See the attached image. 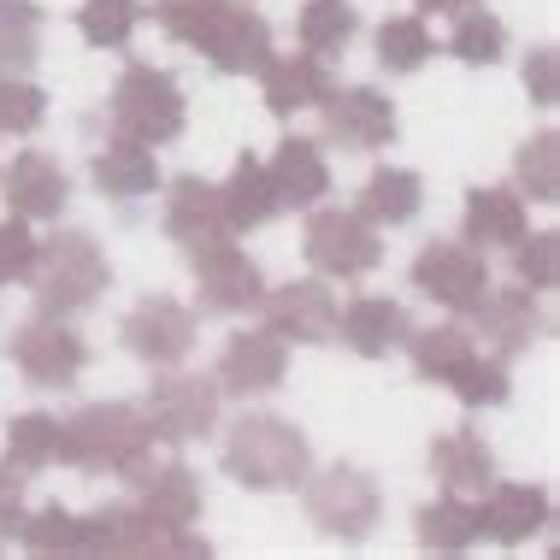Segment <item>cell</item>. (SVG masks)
I'll use <instances>...</instances> for the list:
<instances>
[{"label": "cell", "instance_id": "cell-1", "mask_svg": "<svg viewBox=\"0 0 560 560\" xmlns=\"http://www.w3.org/2000/svg\"><path fill=\"white\" fill-rule=\"evenodd\" d=\"M148 448H154V431H148V413L130 401H89L59 431V460L78 466V472H95V478L142 483Z\"/></svg>", "mask_w": 560, "mask_h": 560}, {"label": "cell", "instance_id": "cell-2", "mask_svg": "<svg viewBox=\"0 0 560 560\" xmlns=\"http://www.w3.org/2000/svg\"><path fill=\"white\" fill-rule=\"evenodd\" d=\"M224 472H231L242 490H295L313 472V448L290 419L278 413H242L231 431H224Z\"/></svg>", "mask_w": 560, "mask_h": 560}, {"label": "cell", "instance_id": "cell-3", "mask_svg": "<svg viewBox=\"0 0 560 560\" xmlns=\"http://www.w3.org/2000/svg\"><path fill=\"white\" fill-rule=\"evenodd\" d=\"M30 290H36V313L71 319V313L95 307L113 283V266L101 254V242L89 231H54L48 242H36V260H30Z\"/></svg>", "mask_w": 560, "mask_h": 560}, {"label": "cell", "instance_id": "cell-4", "mask_svg": "<svg viewBox=\"0 0 560 560\" xmlns=\"http://www.w3.org/2000/svg\"><path fill=\"white\" fill-rule=\"evenodd\" d=\"M78 555H118V560H207L213 542L189 525H160L142 508H95L78 520Z\"/></svg>", "mask_w": 560, "mask_h": 560}, {"label": "cell", "instance_id": "cell-5", "mask_svg": "<svg viewBox=\"0 0 560 560\" xmlns=\"http://www.w3.org/2000/svg\"><path fill=\"white\" fill-rule=\"evenodd\" d=\"M189 125V101L177 89L172 71L160 66H125V78L113 83V130L118 136H136L148 148H165L177 142Z\"/></svg>", "mask_w": 560, "mask_h": 560}, {"label": "cell", "instance_id": "cell-6", "mask_svg": "<svg viewBox=\"0 0 560 560\" xmlns=\"http://www.w3.org/2000/svg\"><path fill=\"white\" fill-rule=\"evenodd\" d=\"M301 254H307V266L325 283H354L384 260V231L366 224L354 207H319L307 219V231H301Z\"/></svg>", "mask_w": 560, "mask_h": 560}, {"label": "cell", "instance_id": "cell-7", "mask_svg": "<svg viewBox=\"0 0 560 560\" xmlns=\"http://www.w3.org/2000/svg\"><path fill=\"white\" fill-rule=\"evenodd\" d=\"M219 401H224V389L213 384V377L165 366V377H154V389H148L142 413H148L154 443L184 448V443H201V436L219 431Z\"/></svg>", "mask_w": 560, "mask_h": 560}, {"label": "cell", "instance_id": "cell-8", "mask_svg": "<svg viewBox=\"0 0 560 560\" xmlns=\"http://www.w3.org/2000/svg\"><path fill=\"white\" fill-rule=\"evenodd\" d=\"M307 520H313V532H325L337 542H366L377 532V520H384L377 478L360 472V466H325L307 483Z\"/></svg>", "mask_w": 560, "mask_h": 560}, {"label": "cell", "instance_id": "cell-9", "mask_svg": "<svg viewBox=\"0 0 560 560\" xmlns=\"http://www.w3.org/2000/svg\"><path fill=\"white\" fill-rule=\"evenodd\" d=\"M413 290L448 307L454 319H472L483 290H490V260L472 242H425L413 254Z\"/></svg>", "mask_w": 560, "mask_h": 560}, {"label": "cell", "instance_id": "cell-10", "mask_svg": "<svg viewBox=\"0 0 560 560\" xmlns=\"http://www.w3.org/2000/svg\"><path fill=\"white\" fill-rule=\"evenodd\" d=\"M7 354H12V366H19L36 389H66V384H78L83 366H89L83 337H78L66 319H54V313L24 319L19 330H12Z\"/></svg>", "mask_w": 560, "mask_h": 560}, {"label": "cell", "instance_id": "cell-11", "mask_svg": "<svg viewBox=\"0 0 560 560\" xmlns=\"http://www.w3.org/2000/svg\"><path fill=\"white\" fill-rule=\"evenodd\" d=\"M189 271H195V283H201V301H207L213 313H260L266 271L254 266L231 236L189 242Z\"/></svg>", "mask_w": 560, "mask_h": 560}, {"label": "cell", "instance_id": "cell-12", "mask_svg": "<svg viewBox=\"0 0 560 560\" xmlns=\"http://www.w3.org/2000/svg\"><path fill=\"white\" fill-rule=\"evenodd\" d=\"M325 118V142L337 148H354V154H377V148L396 142V101L372 83H348V89H330V95L313 107Z\"/></svg>", "mask_w": 560, "mask_h": 560}, {"label": "cell", "instance_id": "cell-13", "mask_svg": "<svg viewBox=\"0 0 560 560\" xmlns=\"http://www.w3.org/2000/svg\"><path fill=\"white\" fill-rule=\"evenodd\" d=\"M118 337H125L130 354L142 360V366H154V372L184 366L189 348H195V313L177 295H142L125 313V330H118Z\"/></svg>", "mask_w": 560, "mask_h": 560}, {"label": "cell", "instance_id": "cell-14", "mask_svg": "<svg viewBox=\"0 0 560 560\" xmlns=\"http://www.w3.org/2000/svg\"><path fill=\"white\" fill-rule=\"evenodd\" d=\"M483 502L472 508L478 513V537H490L495 549H520V542H532L537 532H549L555 520V502L542 483H483Z\"/></svg>", "mask_w": 560, "mask_h": 560}, {"label": "cell", "instance_id": "cell-15", "mask_svg": "<svg viewBox=\"0 0 560 560\" xmlns=\"http://www.w3.org/2000/svg\"><path fill=\"white\" fill-rule=\"evenodd\" d=\"M283 372H290V342L271 337V330H236V337H224L219 348V366H213V384L224 396H266V389L283 384Z\"/></svg>", "mask_w": 560, "mask_h": 560}, {"label": "cell", "instance_id": "cell-16", "mask_svg": "<svg viewBox=\"0 0 560 560\" xmlns=\"http://www.w3.org/2000/svg\"><path fill=\"white\" fill-rule=\"evenodd\" d=\"M260 313H266V330L283 342H330L342 301L330 295L325 278H301V283H283V290H266Z\"/></svg>", "mask_w": 560, "mask_h": 560}, {"label": "cell", "instance_id": "cell-17", "mask_svg": "<svg viewBox=\"0 0 560 560\" xmlns=\"http://www.w3.org/2000/svg\"><path fill=\"white\" fill-rule=\"evenodd\" d=\"M201 54L213 59V71H224V78H260V66L271 59V24L260 12L224 0L213 30L201 36Z\"/></svg>", "mask_w": 560, "mask_h": 560}, {"label": "cell", "instance_id": "cell-18", "mask_svg": "<svg viewBox=\"0 0 560 560\" xmlns=\"http://www.w3.org/2000/svg\"><path fill=\"white\" fill-rule=\"evenodd\" d=\"M478 337L495 348L502 360H513V354H525L542 330H549V319H542V301H537V290H525V283H513V290H483V301H478Z\"/></svg>", "mask_w": 560, "mask_h": 560}, {"label": "cell", "instance_id": "cell-19", "mask_svg": "<svg viewBox=\"0 0 560 560\" xmlns=\"http://www.w3.org/2000/svg\"><path fill=\"white\" fill-rule=\"evenodd\" d=\"M0 189H7V207L19 219H59L71 201V177L66 165L54 154H42V148H24V154H12L7 177H0Z\"/></svg>", "mask_w": 560, "mask_h": 560}, {"label": "cell", "instance_id": "cell-20", "mask_svg": "<svg viewBox=\"0 0 560 560\" xmlns=\"http://www.w3.org/2000/svg\"><path fill=\"white\" fill-rule=\"evenodd\" d=\"M260 89H266V107L278 113V118H295V113H313L319 101L337 89V78H330V66L319 54H271L266 66H260Z\"/></svg>", "mask_w": 560, "mask_h": 560}, {"label": "cell", "instance_id": "cell-21", "mask_svg": "<svg viewBox=\"0 0 560 560\" xmlns=\"http://www.w3.org/2000/svg\"><path fill=\"white\" fill-rule=\"evenodd\" d=\"M337 337L354 348L360 360H384L413 337V319H407V307L389 301V295H354L337 313Z\"/></svg>", "mask_w": 560, "mask_h": 560}, {"label": "cell", "instance_id": "cell-22", "mask_svg": "<svg viewBox=\"0 0 560 560\" xmlns=\"http://www.w3.org/2000/svg\"><path fill=\"white\" fill-rule=\"evenodd\" d=\"M219 213H224V231L231 236H248V231H266L271 219L283 213L278 189H271V172L266 160H236V172L219 184Z\"/></svg>", "mask_w": 560, "mask_h": 560}, {"label": "cell", "instance_id": "cell-23", "mask_svg": "<svg viewBox=\"0 0 560 560\" xmlns=\"http://www.w3.org/2000/svg\"><path fill=\"white\" fill-rule=\"evenodd\" d=\"M525 231H532V219H525V195L520 189H472L460 207V242H472V248H513Z\"/></svg>", "mask_w": 560, "mask_h": 560}, {"label": "cell", "instance_id": "cell-24", "mask_svg": "<svg viewBox=\"0 0 560 560\" xmlns=\"http://www.w3.org/2000/svg\"><path fill=\"white\" fill-rule=\"evenodd\" d=\"M419 207H425V177L407 172V165H377L366 184H360V195H354V213L366 224H377V231H401V224H413Z\"/></svg>", "mask_w": 560, "mask_h": 560}, {"label": "cell", "instance_id": "cell-25", "mask_svg": "<svg viewBox=\"0 0 560 560\" xmlns=\"http://www.w3.org/2000/svg\"><path fill=\"white\" fill-rule=\"evenodd\" d=\"M266 172H271V189H278L283 207H313L330 195V165L319 154V142H307V136H283L271 148Z\"/></svg>", "mask_w": 560, "mask_h": 560}, {"label": "cell", "instance_id": "cell-26", "mask_svg": "<svg viewBox=\"0 0 560 560\" xmlns=\"http://www.w3.org/2000/svg\"><path fill=\"white\" fill-rule=\"evenodd\" d=\"M89 177H95V189L113 195V201H142V195L160 189V160H154V148L136 142V136H113L95 154V165H89Z\"/></svg>", "mask_w": 560, "mask_h": 560}, {"label": "cell", "instance_id": "cell-27", "mask_svg": "<svg viewBox=\"0 0 560 560\" xmlns=\"http://www.w3.org/2000/svg\"><path fill=\"white\" fill-rule=\"evenodd\" d=\"M165 236L172 242H207V236H231L224 231V213H219V184H207V177H172L165 184Z\"/></svg>", "mask_w": 560, "mask_h": 560}, {"label": "cell", "instance_id": "cell-28", "mask_svg": "<svg viewBox=\"0 0 560 560\" xmlns=\"http://www.w3.org/2000/svg\"><path fill=\"white\" fill-rule=\"evenodd\" d=\"M431 472L454 495H478L483 483L495 478V454H490V443H483L478 431H443L431 443Z\"/></svg>", "mask_w": 560, "mask_h": 560}, {"label": "cell", "instance_id": "cell-29", "mask_svg": "<svg viewBox=\"0 0 560 560\" xmlns=\"http://www.w3.org/2000/svg\"><path fill=\"white\" fill-rule=\"evenodd\" d=\"M136 490H142V513L160 520V525H195L201 520V478H195L184 460L160 466V472L148 466Z\"/></svg>", "mask_w": 560, "mask_h": 560}, {"label": "cell", "instance_id": "cell-30", "mask_svg": "<svg viewBox=\"0 0 560 560\" xmlns=\"http://www.w3.org/2000/svg\"><path fill=\"white\" fill-rule=\"evenodd\" d=\"M413 532H419V549H425V555H466L478 542V513H472L466 495L443 490L436 502L419 508Z\"/></svg>", "mask_w": 560, "mask_h": 560}, {"label": "cell", "instance_id": "cell-31", "mask_svg": "<svg viewBox=\"0 0 560 560\" xmlns=\"http://www.w3.org/2000/svg\"><path fill=\"white\" fill-rule=\"evenodd\" d=\"M407 354H413V372L425 377V384H454V372L466 366V360L478 354V342H472V330L466 325H431V330H413V337L401 342Z\"/></svg>", "mask_w": 560, "mask_h": 560}, {"label": "cell", "instance_id": "cell-32", "mask_svg": "<svg viewBox=\"0 0 560 560\" xmlns=\"http://www.w3.org/2000/svg\"><path fill=\"white\" fill-rule=\"evenodd\" d=\"M295 36H301V48H307V54L330 59V54H342L348 42L360 36V19H354L348 0H307L301 19H295Z\"/></svg>", "mask_w": 560, "mask_h": 560}, {"label": "cell", "instance_id": "cell-33", "mask_svg": "<svg viewBox=\"0 0 560 560\" xmlns=\"http://www.w3.org/2000/svg\"><path fill=\"white\" fill-rule=\"evenodd\" d=\"M59 419L54 413H19L7 425V460L19 466V472H48L59 466Z\"/></svg>", "mask_w": 560, "mask_h": 560}, {"label": "cell", "instance_id": "cell-34", "mask_svg": "<svg viewBox=\"0 0 560 560\" xmlns=\"http://www.w3.org/2000/svg\"><path fill=\"white\" fill-rule=\"evenodd\" d=\"M513 184H520L525 201H542V207L560 195V136L555 130H537L532 142L513 154Z\"/></svg>", "mask_w": 560, "mask_h": 560}, {"label": "cell", "instance_id": "cell-35", "mask_svg": "<svg viewBox=\"0 0 560 560\" xmlns=\"http://www.w3.org/2000/svg\"><path fill=\"white\" fill-rule=\"evenodd\" d=\"M42 54V7L36 0H0V71H30Z\"/></svg>", "mask_w": 560, "mask_h": 560}, {"label": "cell", "instance_id": "cell-36", "mask_svg": "<svg viewBox=\"0 0 560 560\" xmlns=\"http://www.w3.org/2000/svg\"><path fill=\"white\" fill-rule=\"evenodd\" d=\"M448 54L460 66H495L508 54V24L495 12H478V7H460L454 19V36H448Z\"/></svg>", "mask_w": 560, "mask_h": 560}, {"label": "cell", "instance_id": "cell-37", "mask_svg": "<svg viewBox=\"0 0 560 560\" xmlns=\"http://www.w3.org/2000/svg\"><path fill=\"white\" fill-rule=\"evenodd\" d=\"M431 54H436V36H431L425 19H413V12H407V19H389L384 30H377V66L396 71V78L419 71Z\"/></svg>", "mask_w": 560, "mask_h": 560}, {"label": "cell", "instance_id": "cell-38", "mask_svg": "<svg viewBox=\"0 0 560 560\" xmlns=\"http://www.w3.org/2000/svg\"><path fill=\"white\" fill-rule=\"evenodd\" d=\"M19 549L24 555H36V560H54V555H78V513L71 508H36V513H24L19 520Z\"/></svg>", "mask_w": 560, "mask_h": 560}, {"label": "cell", "instance_id": "cell-39", "mask_svg": "<svg viewBox=\"0 0 560 560\" xmlns=\"http://www.w3.org/2000/svg\"><path fill=\"white\" fill-rule=\"evenodd\" d=\"M136 24H142V0H83L78 30L89 48H130Z\"/></svg>", "mask_w": 560, "mask_h": 560}, {"label": "cell", "instance_id": "cell-40", "mask_svg": "<svg viewBox=\"0 0 560 560\" xmlns=\"http://www.w3.org/2000/svg\"><path fill=\"white\" fill-rule=\"evenodd\" d=\"M48 125V89L24 71H0V136H36Z\"/></svg>", "mask_w": 560, "mask_h": 560}, {"label": "cell", "instance_id": "cell-41", "mask_svg": "<svg viewBox=\"0 0 560 560\" xmlns=\"http://www.w3.org/2000/svg\"><path fill=\"white\" fill-rule=\"evenodd\" d=\"M454 396H460V407H502L508 401V389H513V377H508V360L502 354H472L460 372H454Z\"/></svg>", "mask_w": 560, "mask_h": 560}, {"label": "cell", "instance_id": "cell-42", "mask_svg": "<svg viewBox=\"0 0 560 560\" xmlns=\"http://www.w3.org/2000/svg\"><path fill=\"white\" fill-rule=\"evenodd\" d=\"M513 278L525 283V290H555L560 283V236L555 231H525L520 242H513Z\"/></svg>", "mask_w": 560, "mask_h": 560}, {"label": "cell", "instance_id": "cell-43", "mask_svg": "<svg viewBox=\"0 0 560 560\" xmlns=\"http://www.w3.org/2000/svg\"><path fill=\"white\" fill-rule=\"evenodd\" d=\"M224 12V0H154V24L184 48H201V36L213 30V19Z\"/></svg>", "mask_w": 560, "mask_h": 560}, {"label": "cell", "instance_id": "cell-44", "mask_svg": "<svg viewBox=\"0 0 560 560\" xmlns=\"http://www.w3.org/2000/svg\"><path fill=\"white\" fill-rule=\"evenodd\" d=\"M30 260H36V236H30V219L7 213L0 219V283H19Z\"/></svg>", "mask_w": 560, "mask_h": 560}, {"label": "cell", "instance_id": "cell-45", "mask_svg": "<svg viewBox=\"0 0 560 560\" xmlns=\"http://www.w3.org/2000/svg\"><path fill=\"white\" fill-rule=\"evenodd\" d=\"M525 89H532L537 107H555V95H560V54L555 48H537L525 59Z\"/></svg>", "mask_w": 560, "mask_h": 560}, {"label": "cell", "instance_id": "cell-46", "mask_svg": "<svg viewBox=\"0 0 560 560\" xmlns=\"http://www.w3.org/2000/svg\"><path fill=\"white\" fill-rule=\"evenodd\" d=\"M24 520V472L12 460H0V537H12Z\"/></svg>", "mask_w": 560, "mask_h": 560}, {"label": "cell", "instance_id": "cell-47", "mask_svg": "<svg viewBox=\"0 0 560 560\" xmlns=\"http://www.w3.org/2000/svg\"><path fill=\"white\" fill-rule=\"evenodd\" d=\"M460 7H472V0H419V12H460Z\"/></svg>", "mask_w": 560, "mask_h": 560}]
</instances>
